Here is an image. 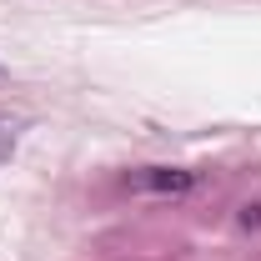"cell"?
I'll return each instance as SVG.
<instances>
[{
	"label": "cell",
	"instance_id": "1",
	"mask_svg": "<svg viewBox=\"0 0 261 261\" xmlns=\"http://www.w3.org/2000/svg\"><path fill=\"white\" fill-rule=\"evenodd\" d=\"M136 186H156V191H186V186H191V176H166V171H156V176H141Z\"/></svg>",
	"mask_w": 261,
	"mask_h": 261
},
{
	"label": "cell",
	"instance_id": "2",
	"mask_svg": "<svg viewBox=\"0 0 261 261\" xmlns=\"http://www.w3.org/2000/svg\"><path fill=\"white\" fill-rule=\"evenodd\" d=\"M10 151H15V121H5V116H0V161H5Z\"/></svg>",
	"mask_w": 261,
	"mask_h": 261
}]
</instances>
